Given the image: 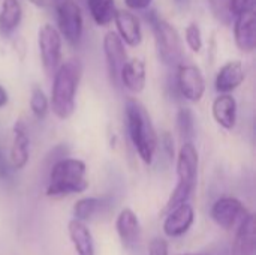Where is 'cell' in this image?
Wrapping results in <instances>:
<instances>
[{"mask_svg":"<svg viewBox=\"0 0 256 255\" xmlns=\"http://www.w3.org/2000/svg\"><path fill=\"white\" fill-rule=\"evenodd\" d=\"M124 117L129 138L138 156L144 164H153L159 138L146 107L135 98H129L124 104Z\"/></svg>","mask_w":256,"mask_h":255,"instance_id":"6da1fadb","label":"cell"},{"mask_svg":"<svg viewBox=\"0 0 256 255\" xmlns=\"http://www.w3.org/2000/svg\"><path fill=\"white\" fill-rule=\"evenodd\" d=\"M81 77L82 65L78 59H70L64 63H60L54 71L50 110L57 119L66 120L74 114L75 98Z\"/></svg>","mask_w":256,"mask_h":255,"instance_id":"7a4b0ae2","label":"cell"},{"mask_svg":"<svg viewBox=\"0 0 256 255\" xmlns=\"http://www.w3.org/2000/svg\"><path fill=\"white\" fill-rule=\"evenodd\" d=\"M86 162L76 158H60L54 162L50 171L46 186L48 197H63L84 192L88 188L86 179Z\"/></svg>","mask_w":256,"mask_h":255,"instance_id":"3957f363","label":"cell"},{"mask_svg":"<svg viewBox=\"0 0 256 255\" xmlns=\"http://www.w3.org/2000/svg\"><path fill=\"white\" fill-rule=\"evenodd\" d=\"M198 164L200 155L195 144L192 141H184L177 153V185L164 207V213L182 203H188L196 186Z\"/></svg>","mask_w":256,"mask_h":255,"instance_id":"277c9868","label":"cell"},{"mask_svg":"<svg viewBox=\"0 0 256 255\" xmlns=\"http://www.w3.org/2000/svg\"><path fill=\"white\" fill-rule=\"evenodd\" d=\"M147 14L148 15H146V20L153 29L159 60L165 66L177 68L183 63V42L177 29L168 21L159 18L154 11H150Z\"/></svg>","mask_w":256,"mask_h":255,"instance_id":"5b68a950","label":"cell"},{"mask_svg":"<svg viewBox=\"0 0 256 255\" xmlns=\"http://www.w3.org/2000/svg\"><path fill=\"white\" fill-rule=\"evenodd\" d=\"M57 30L70 45H78L84 32V17L75 0H60L56 3Z\"/></svg>","mask_w":256,"mask_h":255,"instance_id":"8992f818","label":"cell"},{"mask_svg":"<svg viewBox=\"0 0 256 255\" xmlns=\"http://www.w3.org/2000/svg\"><path fill=\"white\" fill-rule=\"evenodd\" d=\"M62 45L63 38L57 27L52 24H44L38 32V47L40 54V62L44 69L48 74H54V71L62 63Z\"/></svg>","mask_w":256,"mask_h":255,"instance_id":"52a82bcc","label":"cell"},{"mask_svg":"<svg viewBox=\"0 0 256 255\" xmlns=\"http://www.w3.org/2000/svg\"><path fill=\"white\" fill-rule=\"evenodd\" d=\"M177 89L178 93L189 102H200L206 93V78L196 65L177 66Z\"/></svg>","mask_w":256,"mask_h":255,"instance_id":"ba28073f","label":"cell"},{"mask_svg":"<svg viewBox=\"0 0 256 255\" xmlns=\"http://www.w3.org/2000/svg\"><path fill=\"white\" fill-rule=\"evenodd\" d=\"M249 215L244 204L234 197H222L212 206L213 221L225 230H234Z\"/></svg>","mask_w":256,"mask_h":255,"instance_id":"9c48e42d","label":"cell"},{"mask_svg":"<svg viewBox=\"0 0 256 255\" xmlns=\"http://www.w3.org/2000/svg\"><path fill=\"white\" fill-rule=\"evenodd\" d=\"M102 47H104V54H105V60H106V69H108L110 80L117 87L120 84V71L128 60L124 42L120 39V36L116 32L110 30L104 36Z\"/></svg>","mask_w":256,"mask_h":255,"instance_id":"30bf717a","label":"cell"},{"mask_svg":"<svg viewBox=\"0 0 256 255\" xmlns=\"http://www.w3.org/2000/svg\"><path fill=\"white\" fill-rule=\"evenodd\" d=\"M30 158V135L26 123L20 119L12 126V143L9 149V162L14 170H22Z\"/></svg>","mask_w":256,"mask_h":255,"instance_id":"8fae6325","label":"cell"},{"mask_svg":"<svg viewBox=\"0 0 256 255\" xmlns=\"http://www.w3.org/2000/svg\"><path fill=\"white\" fill-rule=\"evenodd\" d=\"M234 39L242 53H254L256 48V14L246 11L236 15L234 20Z\"/></svg>","mask_w":256,"mask_h":255,"instance_id":"7c38bea8","label":"cell"},{"mask_svg":"<svg viewBox=\"0 0 256 255\" xmlns=\"http://www.w3.org/2000/svg\"><path fill=\"white\" fill-rule=\"evenodd\" d=\"M112 23L116 24L117 29V35L120 36V39L132 47L136 48L141 45L142 42V27L141 23L138 20V17L135 14H132L130 11H124V9H117Z\"/></svg>","mask_w":256,"mask_h":255,"instance_id":"4fadbf2b","label":"cell"},{"mask_svg":"<svg viewBox=\"0 0 256 255\" xmlns=\"http://www.w3.org/2000/svg\"><path fill=\"white\" fill-rule=\"evenodd\" d=\"M165 222H164V231L170 237H180L183 236L195 219L194 207L189 203H182L165 213Z\"/></svg>","mask_w":256,"mask_h":255,"instance_id":"5bb4252c","label":"cell"},{"mask_svg":"<svg viewBox=\"0 0 256 255\" xmlns=\"http://www.w3.org/2000/svg\"><path fill=\"white\" fill-rule=\"evenodd\" d=\"M244 78L246 71L243 63L240 60H230L218 71L214 89L218 93H231L243 84Z\"/></svg>","mask_w":256,"mask_h":255,"instance_id":"9a60e30c","label":"cell"},{"mask_svg":"<svg viewBox=\"0 0 256 255\" xmlns=\"http://www.w3.org/2000/svg\"><path fill=\"white\" fill-rule=\"evenodd\" d=\"M212 114L214 122L226 129L232 131L237 125V101L231 93H219L212 104Z\"/></svg>","mask_w":256,"mask_h":255,"instance_id":"2e32d148","label":"cell"},{"mask_svg":"<svg viewBox=\"0 0 256 255\" xmlns=\"http://www.w3.org/2000/svg\"><path fill=\"white\" fill-rule=\"evenodd\" d=\"M147 81V71L146 63L142 59L135 57L130 60H126L120 71V83L132 93H141L146 87Z\"/></svg>","mask_w":256,"mask_h":255,"instance_id":"e0dca14e","label":"cell"},{"mask_svg":"<svg viewBox=\"0 0 256 255\" xmlns=\"http://www.w3.org/2000/svg\"><path fill=\"white\" fill-rule=\"evenodd\" d=\"M116 228H117V234H118L123 246L130 249L138 245L140 236H141V227H140V221L132 209H123L118 213L117 221H116Z\"/></svg>","mask_w":256,"mask_h":255,"instance_id":"ac0fdd59","label":"cell"},{"mask_svg":"<svg viewBox=\"0 0 256 255\" xmlns=\"http://www.w3.org/2000/svg\"><path fill=\"white\" fill-rule=\"evenodd\" d=\"M232 255H256V219L249 213L237 227Z\"/></svg>","mask_w":256,"mask_h":255,"instance_id":"d6986e66","label":"cell"},{"mask_svg":"<svg viewBox=\"0 0 256 255\" xmlns=\"http://www.w3.org/2000/svg\"><path fill=\"white\" fill-rule=\"evenodd\" d=\"M22 20V6L20 0H3L0 6V36L10 38Z\"/></svg>","mask_w":256,"mask_h":255,"instance_id":"ffe728a7","label":"cell"},{"mask_svg":"<svg viewBox=\"0 0 256 255\" xmlns=\"http://www.w3.org/2000/svg\"><path fill=\"white\" fill-rule=\"evenodd\" d=\"M69 237L74 243V248L78 255H94V243L90 230L84 221L72 219L68 225Z\"/></svg>","mask_w":256,"mask_h":255,"instance_id":"44dd1931","label":"cell"},{"mask_svg":"<svg viewBox=\"0 0 256 255\" xmlns=\"http://www.w3.org/2000/svg\"><path fill=\"white\" fill-rule=\"evenodd\" d=\"M92 20L99 27H106L112 23L116 15V3L114 0H86Z\"/></svg>","mask_w":256,"mask_h":255,"instance_id":"7402d4cb","label":"cell"},{"mask_svg":"<svg viewBox=\"0 0 256 255\" xmlns=\"http://www.w3.org/2000/svg\"><path fill=\"white\" fill-rule=\"evenodd\" d=\"M102 200L94 197L81 198L74 204V216L78 221H87L102 209Z\"/></svg>","mask_w":256,"mask_h":255,"instance_id":"603a6c76","label":"cell"},{"mask_svg":"<svg viewBox=\"0 0 256 255\" xmlns=\"http://www.w3.org/2000/svg\"><path fill=\"white\" fill-rule=\"evenodd\" d=\"M28 104H30V110H32L33 116H34L38 120H42V119L46 117V114H48V111H50V99L46 98L45 92H44L40 87L34 86V87L32 89Z\"/></svg>","mask_w":256,"mask_h":255,"instance_id":"cb8c5ba5","label":"cell"},{"mask_svg":"<svg viewBox=\"0 0 256 255\" xmlns=\"http://www.w3.org/2000/svg\"><path fill=\"white\" fill-rule=\"evenodd\" d=\"M177 129L183 141H192L195 134V117L190 108H182L177 114Z\"/></svg>","mask_w":256,"mask_h":255,"instance_id":"d4e9b609","label":"cell"},{"mask_svg":"<svg viewBox=\"0 0 256 255\" xmlns=\"http://www.w3.org/2000/svg\"><path fill=\"white\" fill-rule=\"evenodd\" d=\"M184 41L189 47L190 51L200 53L204 47V39H202V32L196 23H190L186 30H184Z\"/></svg>","mask_w":256,"mask_h":255,"instance_id":"484cf974","label":"cell"},{"mask_svg":"<svg viewBox=\"0 0 256 255\" xmlns=\"http://www.w3.org/2000/svg\"><path fill=\"white\" fill-rule=\"evenodd\" d=\"M208 5L214 14V17L222 23H231L232 14L230 9V0H208Z\"/></svg>","mask_w":256,"mask_h":255,"instance_id":"4316f807","label":"cell"},{"mask_svg":"<svg viewBox=\"0 0 256 255\" xmlns=\"http://www.w3.org/2000/svg\"><path fill=\"white\" fill-rule=\"evenodd\" d=\"M256 0H230V9L232 17L246 11H255Z\"/></svg>","mask_w":256,"mask_h":255,"instance_id":"83f0119b","label":"cell"},{"mask_svg":"<svg viewBox=\"0 0 256 255\" xmlns=\"http://www.w3.org/2000/svg\"><path fill=\"white\" fill-rule=\"evenodd\" d=\"M148 255H168V243L160 237L153 239L148 248Z\"/></svg>","mask_w":256,"mask_h":255,"instance_id":"f1b7e54d","label":"cell"},{"mask_svg":"<svg viewBox=\"0 0 256 255\" xmlns=\"http://www.w3.org/2000/svg\"><path fill=\"white\" fill-rule=\"evenodd\" d=\"M12 170H14V168L10 167L9 159H6V156H4L3 150L0 149V179H2V180L9 179V177H10V171H12Z\"/></svg>","mask_w":256,"mask_h":255,"instance_id":"f546056e","label":"cell"},{"mask_svg":"<svg viewBox=\"0 0 256 255\" xmlns=\"http://www.w3.org/2000/svg\"><path fill=\"white\" fill-rule=\"evenodd\" d=\"M153 0H124L126 6L132 11H144L148 9Z\"/></svg>","mask_w":256,"mask_h":255,"instance_id":"4dcf8cb0","label":"cell"},{"mask_svg":"<svg viewBox=\"0 0 256 255\" xmlns=\"http://www.w3.org/2000/svg\"><path fill=\"white\" fill-rule=\"evenodd\" d=\"M160 143L164 144V150L166 152V155L172 159V158H174V140H172V137L170 135V132H165V134H164Z\"/></svg>","mask_w":256,"mask_h":255,"instance_id":"1f68e13d","label":"cell"},{"mask_svg":"<svg viewBox=\"0 0 256 255\" xmlns=\"http://www.w3.org/2000/svg\"><path fill=\"white\" fill-rule=\"evenodd\" d=\"M9 102V95H8V90L0 84V108L6 107Z\"/></svg>","mask_w":256,"mask_h":255,"instance_id":"d6a6232c","label":"cell"},{"mask_svg":"<svg viewBox=\"0 0 256 255\" xmlns=\"http://www.w3.org/2000/svg\"><path fill=\"white\" fill-rule=\"evenodd\" d=\"M178 6H186L189 3V0H174Z\"/></svg>","mask_w":256,"mask_h":255,"instance_id":"836d02e7","label":"cell"},{"mask_svg":"<svg viewBox=\"0 0 256 255\" xmlns=\"http://www.w3.org/2000/svg\"><path fill=\"white\" fill-rule=\"evenodd\" d=\"M52 2H54V3H58V2H60V0H52Z\"/></svg>","mask_w":256,"mask_h":255,"instance_id":"e575fe53","label":"cell"},{"mask_svg":"<svg viewBox=\"0 0 256 255\" xmlns=\"http://www.w3.org/2000/svg\"><path fill=\"white\" fill-rule=\"evenodd\" d=\"M184 255H200V254H184Z\"/></svg>","mask_w":256,"mask_h":255,"instance_id":"d590c367","label":"cell"}]
</instances>
